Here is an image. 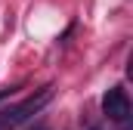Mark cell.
I'll list each match as a JSON object with an SVG mask.
<instances>
[{"label":"cell","mask_w":133,"mask_h":130,"mask_svg":"<svg viewBox=\"0 0 133 130\" xmlns=\"http://www.w3.org/2000/svg\"><path fill=\"white\" fill-rule=\"evenodd\" d=\"M50 99H53V87H43L40 93L22 99V102H16V105H3V108H0V130H16L19 124H25L31 115H37Z\"/></svg>","instance_id":"1"},{"label":"cell","mask_w":133,"mask_h":130,"mask_svg":"<svg viewBox=\"0 0 133 130\" xmlns=\"http://www.w3.org/2000/svg\"><path fill=\"white\" fill-rule=\"evenodd\" d=\"M102 112H105V118H111L115 124H127V121H130V96H127V90H121V87L105 90V96H102Z\"/></svg>","instance_id":"2"},{"label":"cell","mask_w":133,"mask_h":130,"mask_svg":"<svg viewBox=\"0 0 133 130\" xmlns=\"http://www.w3.org/2000/svg\"><path fill=\"white\" fill-rule=\"evenodd\" d=\"M12 90H16V87H9V90H0V105H3V102H6V99L12 96Z\"/></svg>","instance_id":"3"}]
</instances>
